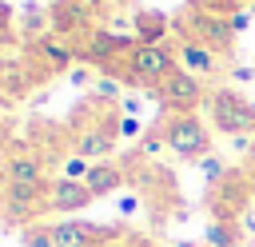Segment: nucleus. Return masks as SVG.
I'll use <instances>...</instances> for the list:
<instances>
[{
    "label": "nucleus",
    "instance_id": "nucleus-33",
    "mask_svg": "<svg viewBox=\"0 0 255 247\" xmlns=\"http://www.w3.org/2000/svg\"><path fill=\"white\" fill-rule=\"evenodd\" d=\"M0 203H4V187H0Z\"/></svg>",
    "mask_w": 255,
    "mask_h": 247
},
{
    "label": "nucleus",
    "instance_id": "nucleus-10",
    "mask_svg": "<svg viewBox=\"0 0 255 247\" xmlns=\"http://www.w3.org/2000/svg\"><path fill=\"white\" fill-rule=\"evenodd\" d=\"M92 199H96V195L88 191V183L64 179V175H60V179L48 183V203H44V207H48L52 215H76V211H84Z\"/></svg>",
    "mask_w": 255,
    "mask_h": 247
},
{
    "label": "nucleus",
    "instance_id": "nucleus-19",
    "mask_svg": "<svg viewBox=\"0 0 255 247\" xmlns=\"http://www.w3.org/2000/svg\"><path fill=\"white\" fill-rule=\"evenodd\" d=\"M199 171H203V179H207V187H219V183H223V179L231 175V167H227V159H223V155H215V151L199 159Z\"/></svg>",
    "mask_w": 255,
    "mask_h": 247
},
{
    "label": "nucleus",
    "instance_id": "nucleus-8",
    "mask_svg": "<svg viewBox=\"0 0 255 247\" xmlns=\"http://www.w3.org/2000/svg\"><path fill=\"white\" fill-rule=\"evenodd\" d=\"M135 48V36H116L112 28H88V44H84V60L112 68L116 60L124 64V56Z\"/></svg>",
    "mask_w": 255,
    "mask_h": 247
},
{
    "label": "nucleus",
    "instance_id": "nucleus-16",
    "mask_svg": "<svg viewBox=\"0 0 255 247\" xmlns=\"http://www.w3.org/2000/svg\"><path fill=\"white\" fill-rule=\"evenodd\" d=\"M88 191L100 199V195H112V191H120L124 187V167L116 163V159H104V163H92V171H88Z\"/></svg>",
    "mask_w": 255,
    "mask_h": 247
},
{
    "label": "nucleus",
    "instance_id": "nucleus-27",
    "mask_svg": "<svg viewBox=\"0 0 255 247\" xmlns=\"http://www.w3.org/2000/svg\"><path fill=\"white\" fill-rule=\"evenodd\" d=\"M231 76H235V80H255V72H251V68H231Z\"/></svg>",
    "mask_w": 255,
    "mask_h": 247
},
{
    "label": "nucleus",
    "instance_id": "nucleus-30",
    "mask_svg": "<svg viewBox=\"0 0 255 247\" xmlns=\"http://www.w3.org/2000/svg\"><path fill=\"white\" fill-rule=\"evenodd\" d=\"M171 247H191V243H171Z\"/></svg>",
    "mask_w": 255,
    "mask_h": 247
},
{
    "label": "nucleus",
    "instance_id": "nucleus-20",
    "mask_svg": "<svg viewBox=\"0 0 255 247\" xmlns=\"http://www.w3.org/2000/svg\"><path fill=\"white\" fill-rule=\"evenodd\" d=\"M20 239H24V247H56L48 223H28V227H20Z\"/></svg>",
    "mask_w": 255,
    "mask_h": 247
},
{
    "label": "nucleus",
    "instance_id": "nucleus-26",
    "mask_svg": "<svg viewBox=\"0 0 255 247\" xmlns=\"http://www.w3.org/2000/svg\"><path fill=\"white\" fill-rule=\"evenodd\" d=\"M135 207H139V199H135V195H124V199H120V211H124V215H131Z\"/></svg>",
    "mask_w": 255,
    "mask_h": 247
},
{
    "label": "nucleus",
    "instance_id": "nucleus-29",
    "mask_svg": "<svg viewBox=\"0 0 255 247\" xmlns=\"http://www.w3.org/2000/svg\"><path fill=\"white\" fill-rule=\"evenodd\" d=\"M0 155H8V143H4V135H0Z\"/></svg>",
    "mask_w": 255,
    "mask_h": 247
},
{
    "label": "nucleus",
    "instance_id": "nucleus-14",
    "mask_svg": "<svg viewBox=\"0 0 255 247\" xmlns=\"http://www.w3.org/2000/svg\"><path fill=\"white\" fill-rule=\"evenodd\" d=\"M32 52H36V60L44 64V72H64L72 60H76V48L68 44V40H60V36H40L36 44H32Z\"/></svg>",
    "mask_w": 255,
    "mask_h": 247
},
{
    "label": "nucleus",
    "instance_id": "nucleus-13",
    "mask_svg": "<svg viewBox=\"0 0 255 247\" xmlns=\"http://www.w3.org/2000/svg\"><path fill=\"white\" fill-rule=\"evenodd\" d=\"M175 56H179V68L191 72V76H199V80L219 76V68H223V64H219V52H211V48L199 44V40H179Z\"/></svg>",
    "mask_w": 255,
    "mask_h": 247
},
{
    "label": "nucleus",
    "instance_id": "nucleus-28",
    "mask_svg": "<svg viewBox=\"0 0 255 247\" xmlns=\"http://www.w3.org/2000/svg\"><path fill=\"white\" fill-rule=\"evenodd\" d=\"M56 4H92V0H56Z\"/></svg>",
    "mask_w": 255,
    "mask_h": 247
},
{
    "label": "nucleus",
    "instance_id": "nucleus-7",
    "mask_svg": "<svg viewBox=\"0 0 255 247\" xmlns=\"http://www.w3.org/2000/svg\"><path fill=\"white\" fill-rule=\"evenodd\" d=\"M48 231H52L56 247H104L120 235L116 227H96L84 219H56V223H48Z\"/></svg>",
    "mask_w": 255,
    "mask_h": 247
},
{
    "label": "nucleus",
    "instance_id": "nucleus-18",
    "mask_svg": "<svg viewBox=\"0 0 255 247\" xmlns=\"http://www.w3.org/2000/svg\"><path fill=\"white\" fill-rule=\"evenodd\" d=\"M203 243H207V247H235V243H239V231H235V223L211 219L207 231H203Z\"/></svg>",
    "mask_w": 255,
    "mask_h": 247
},
{
    "label": "nucleus",
    "instance_id": "nucleus-25",
    "mask_svg": "<svg viewBox=\"0 0 255 247\" xmlns=\"http://www.w3.org/2000/svg\"><path fill=\"white\" fill-rule=\"evenodd\" d=\"M227 24H231V32L239 36V32H247V28H251V12H239V8H235V12L227 16Z\"/></svg>",
    "mask_w": 255,
    "mask_h": 247
},
{
    "label": "nucleus",
    "instance_id": "nucleus-22",
    "mask_svg": "<svg viewBox=\"0 0 255 247\" xmlns=\"http://www.w3.org/2000/svg\"><path fill=\"white\" fill-rule=\"evenodd\" d=\"M163 147H167V143H163V127H159V124H155V127H147V131H143V139H139V151H143V155H159Z\"/></svg>",
    "mask_w": 255,
    "mask_h": 247
},
{
    "label": "nucleus",
    "instance_id": "nucleus-6",
    "mask_svg": "<svg viewBox=\"0 0 255 247\" xmlns=\"http://www.w3.org/2000/svg\"><path fill=\"white\" fill-rule=\"evenodd\" d=\"M44 203H48V183H44V187H20V183H4V203H0V211L8 215V223L28 227V223H32V215L48 211Z\"/></svg>",
    "mask_w": 255,
    "mask_h": 247
},
{
    "label": "nucleus",
    "instance_id": "nucleus-3",
    "mask_svg": "<svg viewBox=\"0 0 255 247\" xmlns=\"http://www.w3.org/2000/svg\"><path fill=\"white\" fill-rule=\"evenodd\" d=\"M175 32L183 36V40H199V44H207L211 52H231V44H235V32H231V24H227V16H219V12H203V8H187V16H179L175 20Z\"/></svg>",
    "mask_w": 255,
    "mask_h": 247
},
{
    "label": "nucleus",
    "instance_id": "nucleus-24",
    "mask_svg": "<svg viewBox=\"0 0 255 247\" xmlns=\"http://www.w3.org/2000/svg\"><path fill=\"white\" fill-rule=\"evenodd\" d=\"M116 92H120V84H116V80H108V76H100V80H96V100H116Z\"/></svg>",
    "mask_w": 255,
    "mask_h": 247
},
{
    "label": "nucleus",
    "instance_id": "nucleus-23",
    "mask_svg": "<svg viewBox=\"0 0 255 247\" xmlns=\"http://www.w3.org/2000/svg\"><path fill=\"white\" fill-rule=\"evenodd\" d=\"M187 4H191V8H203V12H219V16H231V12H235V8H231L235 0H187Z\"/></svg>",
    "mask_w": 255,
    "mask_h": 247
},
{
    "label": "nucleus",
    "instance_id": "nucleus-4",
    "mask_svg": "<svg viewBox=\"0 0 255 247\" xmlns=\"http://www.w3.org/2000/svg\"><path fill=\"white\" fill-rule=\"evenodd\" d=\"M211 124L227 135H255V104L235 88L211 92Z\"/></svg>",
    "mask_w": 255,
    "mask_h": 247
},
{
    "label": "nucleus",
    "instance_id": "nucleus-15",
    "mask_svg": "<svg viewBox=\"0 0 255 247\" xmlns=\"http://www.w3.org/2000/svg\"><path fill=\"white\" fill-rule=\"evenodd\" d=\"M88 20H92V12H88V4H52V16H48V28H52V36H72V32H80V28H88Z\"/></svg>",
    "mask_w": 255,
    "mask_h": 247
},
{
    "label": "nucleus",
    "instance_id": "nucleus-5",
    "mask_svg": "<svg viewBox=\"0 0 255 247\" xmlns=\"http://www.w3.org/2000/svg\"><path fill=\"white\" fill-rule=\"evenodd\" d=\"M203 96H207L203 80L191 76V72H183V68H175V72L155 88V100L167 108V116H191V112L203 104Z\"/></svg>",
    "mask_w": 255,
    "mask_h": 247
},
{
    "label": "nucleus",
    "instance_id": "nucleus-12",
    "mask_svg": "<svg viewBox=\"0 0 255 247\" xmlns=\"http://www.w3.org/2000/svg\"><path fill=\"white\" fill-rule=\"evenodd\" d=\"M247 187H251V179H223L219 187H211V211H215V219H223V223H235L239 219V211H243V203H247Z\"/></svg>",
    "mask_w": 255,
    "mask_h": 247
},
{
    "label": "nucleus",
    "instance_id": "nucleus-1",
    "mask_svg": "<svg viewBox=\"0 0 255 247\" xmlns=\"http://www.w3.org/2000/svg\"><path fill=\"white\" fill-rule=\"evenodd\" d=\"M175 68H179V56H175L171 44H135L124 56L120 76L128 84H139V88H159Z\"/></svg>",
    "mask_w": 255,
    "mask_h": 247
},
{
    "label": "nucleus",
    "instance_id": "nucleus-17",
    "mask_svg": "<svg viewBox=\"0 0 255 247\" xmlns=\"http://www.w3.org/2000/svg\"><path fill=\"white\" fill-rule=\"evenodd\" d=\"M171 28H175L171 16H163V12H139L135 16V44H167Z\"/></svg>",
    "mask_w": 255,
    "mask_h": 247
},
{
    "label": "nucleus",
    "instance_id": "nucleus-11",
    "mask_svg": "<svg viewBox=\"0 0 255 247\" xmlns=\"http://www.w3.org/2000/svg\"><path fill=\"white\" fill-rule=\"evenodd\" d=\"M4 183L44 187V183H48V179H44V155H36V151H28V147L12 151V155H8V163H4Z\"/></svg>",
    "mask_w": 255,
    "mask_h": 247
},
{
    "label": "nucleus",
    "instance_id": "nucleus-9",
    "mask_svg": "<svg viewBox=\"0 0 255 247\" xmlns=\"http://www.w3.org/2000/svg\"><path fill=\"white\" fill-rule=\"evenodd\" d=\"M116 124H120V116H108V120H100V124L84 127V131L76 135V155H84L88 163H104V159H112L116 139H120Z\"/></svg>",
    "mask_w": 255,
    "mask_h": 247
},
{
    "label": "nucleus",
    "instance_id": "nucleus-2",
    "mask_svg": "<svg viewBox=\"0 0 255 247\" xmlns=\"http://www.w3.org/2000/svg\"><path fill=\"white\" fill-rule=\"evenodd\" d=\"M159 127H163V143H167V151H175V159L199 163L203 155H211V131L195 112L191 116H163Z\"/></svg>",
    "mask_w": 255,
    "mask_h": 247
},
{
    "label": "nucleus",
    "instance_id": "nucleus-21",
    "mask_svg": "<svg viewBox=\"0 0 255 247\" xmlns=\"http://www.w3.org/2000/svg\"><path fill=\"white\" fill-rule=\"evenodd\" d=\"M116 131H120V139H143V120L139 116H120V124H116Z\"/></svg>",
    "mask_w": 255,
    "mask_h": 247
},
{
    "label": "nucleus",
    "instance_id": "nucleus-32",
    "mask_svg": "<svg viewBox=\"0 0 255 247\" xmlns=\"http://www.w3.org/2000/svg\"><path fill=\"white\" fill-rule=\"evenodd\" d=\"M191 247H207V243H191Z\"/></svg>",
    "mask_w": 255,
    "mask_h": 247
},
{
    "label": "nucleus",
    "instance_id": "nucleus-31",
    "mask_svg": "<svg viewBox=\"0 0 255 247\" xmlns=\"http://www.w3.org/2000/svg\"><path fill=\"white\" fill-rule=\"evenodd\" d=\"M104 247H124V243H104Z\"/></svg>",
    "mask_w": 255,
    "mask_h": 247
}]
</instances>
